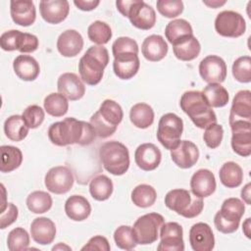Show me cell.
I'll return each mask as SVG.
<instances>
[{"label":"cell","instance_id":"5b68a950","mask_svg":"<svg viewBox=\"0 0 251 251\" xmlns=\"http://www.w3.org/2000/svg\"><path fill=\"white\" fill-rule=\"evenodd\" d=\"M118 11L129 19L131 25L139 29L148 30L156 24V13L154 9L142 0L117 1Z\"/></svg>","mask_w":251,"mask_h":251},{"label":"cell","instance_id":"6f0895ef","mask_svg":"<svg viewBox=\"0 0 251 251\" xmlns=\"http://www.w3.org/2000/svg\"><path fill=\"white\" fill-rule=\"evenodd\" d=\"M203 3H204L205 5H207V6H209L210 8H214V9H216V8H219V7L223 6V5H225V4H226V1H219V0L206 1V0H204V1H203Z\"/></svg>","mask_w":251,"mask_h":251},{"label":"cell","instance_id":"60d3db41","mask_svg":"<svg viewBox=\"0 0 251 251\" xmlns=\"http://www.w3.org/2000/svg\"><path fill=\"white\" fill-rule=\"evenodd\" d=\"M87 36L90 41L103 45L112 38V29L110 25L102 21L93 22L87 28Z\"/></svg>","mask_w":251,"mask_h":251},{"label":"cell","instance_id":"8992f818","mask_svg":"<svg viewBox=\"0 0 251 251\" xmlns=\"http://www.w3.org/2000/svg\"><path fill=\"white\" fill-rule=\"evenodd\" d=\"M165 205L176 214L192 219L201 214L204 202L202 198L192 195L188 190L176 188L170 190L165 196Z\"/></svg>","mask_w":251,"mask_h":251},{"label":"cell","instance_id":"9f6ffc18","mask_svg":"<svg viewBox=\"0 0 251 251\" xmlns=\"http://www.w3.org/2000/svg\"><path fill=\"white\" fill-rule=\"evenodd\" d=\"M250 190H251V183L248 182L247 184H245V186L242 188L241 190V198L243 199V201L247 204V205H250Z\"/></svg>","mask_w":251,"mask_h":251},{"label":"cell","instance_id":"7bdbcfd3","mask_svg":"<svg viewBox=\"0 0 251 251\" xmlns=\"http://www.w3.org/2000/svg\"><path fill=\"white\" fill-rule=\"evenodd\" d=\"M232 75L241 83L251 81V58L249 56H241L233 62Z\"/></svg>","mask_w":251,"mask_h":251},{"label":"cell","instance_id":"7402d4cb","mask_svg":"<svg viewBox=\"0 0 251 251\" xmlns=\"http://www.w3.org/2000/svg\"><path fill=\"white\" fill-rule=\"evenodd\" d=\"M140 67V61L137 54L125 53L114 57L113 70L115 75L121 79H129L133 77Z\"/></svg>","mask_w":251,"mask_h":251},{"label":"cell","instance_id":"d4e9b609","mask_svg":"<svg viewBox=\"0 0 251 251\" xmlns=\"http://www.w3.org/2000/svg\"><path fill=\"white\" fill-rule=\"evenodd\" d=\"M141 52L146 60L150 62H159L166 57L168 53V44L163 36L152 34L143 40Z\"/></svg>","mask_w":251,"mask_h":251},{"label":"cell","instance_id":"3957f363","mask_svg":"<svg viewBox=\"0 0 251 251\" xmlns=\"http://www.w3.org/2000/svg\"><path fill=\"white\" fill-rule=\"evenodd\" d=\"M109 63V52L102 45L89 47L78 62L80 78L88 85L98 84Z\"/></svg>","mask_w":251,"mask_h":251},{"label":"cell","instance_id":"ee69618b","mask_svg":"<svg viewBox=\"0 0 251 251\" xmlns=\"http://www.w3.org/2000/svg\"><path fill=\"white\" fill-rule=\"evenodd\" d=\"M116 245L124 250H131L137 245L133 236L132 227L129 226H121L114 232Z\"/></svg>","mask_w":251,"mask_h":251},{"label":"cell","instance_id":"d6986e66","mask_svg":"<svg viewBox=\"0 0 251 251\" xmlns=\"http://www.w3.org/2000/svg\"><path fill=\"white\" fill-rule=\"evenodd\" d=\"M162 160L160 149L153 143L140 144L134 152V161L138 168L145 172L154 171Z\"/></svg>","mask_w":251,"mask_h":251},{"label":"cell","instance_id":"f6af8a7d","mask_svg":"<svg viewBox=\"0 0 251 251\" xmlns=\"http://www.w3.org/2000/svg\"><path fill=\"white\" fill-rule=\"evenodd\" d=\"M156 6L158 12L169 19L176 18L183 12V3L180 0H158Z\"/></svg>","mask_w":251,"mask_h":251},{"label":"cell","instance_id":"74e56055","mask_svg":"<svg viewBox=\"0 0 251 251\" xmlns=\"http://www.w3.org/2000/svg\"><path fill=\"white\" fill-rule=\"evenodd\" d=\"M189 34H193V29L191 25L184 19L173 20L166 25L165 28L166 38L171 44Z\"/></svg>","mask_w":251,"mask_h":251},{"label":"cell","instance_id":"7c38bea8","mask_svg":"<svg viewBox=\"0 0 251 251\" xmlns=\"http://www.w3.org/2000/svg\"><path fill=\"white\" fill-rule=\"evenodd\" d=\"M231 128V148L242 157L251 154V121L237 120L229 123Z\"/></svg>","mask_w":251,"mask_h":251},{"label":"cell","instance_id":"7dc6e473","mask_svg":"<svg viewBox=\"0 0 251 251\" xmlns=\"http://www.w3.org/2000/svg\"><path fill=\"white\" fill-rule=\"evenodd\" d=\"M22 117L29 128H36L43 123L45 114L40 106L30 105L24 110Z\"/></svg>","mask_w":251,"mask_h":251},{"label":"cell","instance_id":"9c48e42d","mask_svg":"<svg viewBox=\"0 0 251 251\" xmlns=\"http://www.w3.org/2000/svg\"><path fill=\"white\" fill-rule=\"evenodd\" d=\"M182 131V120L174 113H167L159 121L157 139L166 149L172 150L179 143Z\"/></svg>","mask_w":251,"mask_h":251},{"label":"cell","instance_id":"603a6c76","mask_svg":"<svg viewBox=\"0 0 251 251\" xmlns=\"http://www.w3.org/2000/svg\"><path fill=\"white\" fill-rule=\"evenodd\" d=\"M30 235L36 243L41 245H48L55 239L56 226L54 222L49 218H36L30 225Z\"/></svg>","mask_w":251,"mask_h":251},{"label":"cell","instance_id":"ba28073f","mask_svg":"<svg viewBox=\"0 0 251 251\" xmlns=\"http://www.w3.org/2000/svg\"><path fill=\"white\" fill-rule=\"evenodd\" d=\"M164 223V217L158 213H148L139 217L132 226L136 243L147 245L155 242L159 237L160 229Z\"/></svg>","mask_w":251,"mask_h":251},{"label":"cell","instance_id":"4fadbf2b","mask_svg":"<svg viewBox=\"0 0 251 251\" xmlns=\"http://www.w3.org/2000/svg\"><path fill=\"white\" fill-rule=\"evenodd\" d=\"M182 226L176 222L164 223L160 229L161 241L157 246L159 251H183Z\"/></svg>","mask_w":251,"mask_h":251},{"label":"cell","instance_id":"f35d334b","mask_svg":"<svg viewBox=\"0 0 251 251\" xmlns=\"http://www.w3.org/2000/svg\"><path fill=\"white\" fill-rule=\"evenodd\" d=\"M44 110L52 117H63L69 109L68 99L61 93H50L44 98Z\"/></svg>","mask_w":251,"mask_h":251},{"label":"cell","instance_id":"1f68e13d","mask_svg":"<svg viewBox=\"0 0 251 251\" xmlns=\"http://www.w3.org/2000/svg\"><path fill=\"white\" fill-rule=\"evenodd\" d=\"M131 124L138 128H147L154 122V111L146 103H137L133 105L129 112Z\"/></svg>","mask_w":251,"mask_h":251},{"label":"cell","instance_id":"2e32d148","mask_svg":"<svg viewBox=\"0 0 251 251\" xmlns=\"http://www.w3.org/2000/svg\"><path fill=\"white\" fill-rule=\"evenodd\" d=\"M171 158L180 169H189L197 163L199 149L189 140H180L177 146L171 150Z\"/></svg>","mask_w":251,"mask_h":251},{"label":"cell","instance_id":"681fc988","mask_svg":"<svg viewBox=\"0 0 251 251\" xmlns=\"http://www.w3.org/2000/svg\"><path fill=\"white\" fill-rule=\"evenodd\" d=\"M90 124L94 128V131L96 133V136H99L101 138H107L111 136L116 130L117 126H114L107 122H105L102 117L100 116L99 112L96 111L90 118Z\"/></svg>","mask_w":251,"mask_h":251},{"label":"cell","instance_id":"4316f807","mask_svg":"<svg viewBox=\"0 0 251 251\" xmlns=\"http://www.w3.org/2000/svg\"><path fill=\"white\" fill-rule=\"evenodd\" d=\"M243 120L251 121V92L250 90H240L233 97L229 120L231 123L233 121Z\"/></svg>","mask_w":251,"mask_h":251},{"label":"cell","instance_id":"9a60e30c","mask_svg":"<svg viewBox=\"0 0 251 251\" xmlns=\"http://www.w3.org/2000/svg\"><path fill=\"white\" fill-rule=\"evenodd\" d=\"M189 243L194 251H211L215 247V237L210 226L196 223L189 230Z\"/></svg>","mask_w":251,"mask_h":251},{"label":"cell","instance_id":"8d00e7d4","mask_svg":"<svg viewBox=\"0 0 251 251\" xmlns=\"http://www.w3.org/2000/svg\"><path fill=\"white\" fill-rule=\"evenodd\" d=\"M52 197L49 193L36 190L31 192L26 197V206L27 209L34 214H43L49 211L52 207Z\"/></svg>","mask_w":251,"mask_h":251},{"label":"cell","instance_id":"816d5d0a","mask_svg":"<svg viewBox=\"0 0 251 251\" xmlns=\"http://www.w3.org/2000/svg\"><path fill=\"white\" fill-rule=\"evenodd\" d=\"M0 228L4 229L11 226L18 218L19 210L13 203H7L6 208L0 212Z\"/></svg>","mask_w":251,"mask_h":251},{"label":"cell","instance_id":"f5cc1de1","mask_svg":"<svg viewBox=\"0 0 251 251\" xmlns=\"http://www.w3.org/2000/svg\"><path fill=\"white\" fill-rule=\"evenodd\" d=\"M20 30L11 29L2 33L0 37V46L4 51H15L17 50V39Z\"/></svg>","mask_w":251,"mask_h":251},{"label":"cell","instance_id":"484cf974","mask_svg":"<svg viewBox=\"0 0 251 251\" xmlns=\"http://www.w3.org/2000/svg\"><path fill=\"white\" fill-rule=\"evenodd\" d=\"M172 45L175 56L180 61H192L201 51L200 42L193 34L183 36Z\"/></svg>","mask_w":251,"mask_h":251},{"label":"cell","instance_id":"6da1fadb","mask_svg":"<svg viewBox=\"0 0 251 251\" xmlns=\"http://www.w3.org/2000/svg\"><path fill=\"white\" fill-rule=\"evenodd\" d=\"M48 137L57 146L72 144L85 146L94 141L96 133L90 123L70 117L53 123L48 128Z\"/></svg>","mask_w":251,"mask_h":251},{"label":"cell","instance_id":"52a82bcc","mask_svg":"<svg viewBox=\"0 0 251 251\" xmlns=\"http://www.w3.org/2000/svg\"><path fill=\"white\" fill-rule=\"evenodd\" d=\"M244 203L235 197L226 199L214 217L216 228L223 233H232L237 230L241 217L244 215Z\"/></svg>","mask_w":251,"mask_h":251},{"label":"cell","instance_id":"277c9868","mask_svg":"<svg viewBox=\"0 0 251 251\" xmlns=\"http://www.w3.org/2000/svg\"><path fill=\"white\" fill-rule=\"evenodd\" d=\"M99 158L104 169L114 176H123L129 168L128 149L116 140L107 141L101 145Z\"/></svg>","mask_w":251,"mask_h":251},{"label":"cell","instance_id":"f546056e","mask_svg":"<svg viewBox=\"0 0 251 251\" xmlns=\"http://www.w3.org/2000/svg\"><path fill=\"white\" fill-rule=\"evenodd\" d=\"M220 180L227 188L238 187L243 180V171L235 162L225 163L219 172Z\"/></svg>","mask_w":251,"mask_h":251},{"label":"cell","instance_id":"b9f144b4","mask_svg":"<svg viewBox=\"0 0 251 251\" xmlns=\"http://www.w3.org/2000/svg\"><path fill=\"white\" fill-rule=\"evenodd\" d=\"M29 245V235L27 231L19 226L13 228L7 237V246L10 251L26 250Z\"/></svg>","mask_w":251,"mask_h":251},{"label":"cell","instance_id":"7a4b0ae2","mask_svg":"<svg viewBox=\"0 0 251 251\" xmlns=\"http://www.w3.org/2000/svg\"><path fill=\"white\" fill-rule=\"evenodd\" d=\"M179 106L199 128H206L217 123V116L201 91H185L180 97Z\"/></svg>","mask_w":251,"mask_h":251},{"label":"cell","instance_id":"ffe728a7","mask_svg":"<svg viewBox=\"0 0 251 251\" xmlns=\"http://www.w3.org/2000/svg\"><path fill=\"white\" fill-rule=\"evenodd\" d=\"M216 186L217 183L215 176L208 169H200L191 176V192L200 198H205L212 195L216 190Z\"/></svg>","mask_w":251,"mask_h":251},{"label":"cell","instance_id":"cb8c5ba5","mask_svg":"<svg viewBox=\"0 0 251 251\" xmlns=\"http://www.w3.org/2000/svg\"><path fill=\"white\" fill-rule=\"evenodd\" d=\"M10 13L13 22L22 26L31 25L36 19V10L32 1L19 0L10 2Z\"/></svg>","mask_w":251,"mask_h":251},{"label":"cell","instance_id":"db71d44e","mask_svg":"<svg viewBox=\"0 0 251 251\" xmlns=\"http://www.w3.org/2000/svg\"><path fill=\"white\" fill-rule=\"evenodd\" d=\"M111 249L109 241L102 235H95L91 237L88 242L81 248V250H102L109 251Z\"/></svg>","mask_w":251,"mask_h":251},{"label":"cell","instance_id":"4dcf8cb0","mask_svg":"<svg viewBox=\"0 0 251 251\" xmlns=\"http://www.w3.org/2000/svg\"><path fill=\"white\" fill-rule=\"evenodd\" d=\"M28 126L20 115L10 116L4 123L5 135L12 141H22L28 133Z\"/></svg>","mask_w":251,"mask_h":251},{"label":"cell","instance_id":"680465c9","mask_svg":"<svg viewBox=\"0 0 251 251\" xmlns=\"http://www.w3.org/2000/svg\"><path fill=\"white\" fill-rule=\"evenodd\" d=\"M251 219L250 218H247L245 220V222L243 223V226H242V229H243V232L244 234L246 235L247 238H250L251 235H250V227H251V223H250Z\"/></svg>","mask_w":251,"mask_h":251},{"label":"cell","instance_id":"83f0119b","mask_svg":"<svg viewBox=\"0 0 251 251\" xmlns=\"http://www.w3.org/2000/svg\"><path fill=\"white\" fill-rule=\"evenodd\" d=\"M13 69L17 76L25 81L34 80L40 73L39 64L29 55H19L16 57L13 62Z\"/></svg>","mask_w":251,"mask_h":251},{"label":"cell","instance_id":"f907efd6","mask_svg":"<svg viewBox=\"0 0 251 251\" xmlns=\"http://www.w3.org/2000/svg\"><path fill=\"white\" fill-rule=\"evenodd\" d=\"M39 45L37 36L28 32L20 31L17 39V50L21 53L34 52Z\"/></svg>","mask_w":251,"mask_h":251},{"label":"cell","instance_id":"5bb4252c","mask_svg":"<svg viewBox=\"0 0 251 251\" xmlns=\"http://www.w3.org/2000/svg\"><path fill=\"white\" fill-rule=\"evenodd\" d=\"M199 74L208 83H222L226 77V62L217 55H209L200 62Z\"/></svg>","mask_w":251,"mask_h":251},{"label":"cell","instance_id":"ab89813d","mask_svg":"<svg viewBox=\"0 0 251 251\" xmlns=\"http://www.w3.org/2000/svg\"><path fill=\"white\" fill-rule=\"evenodd\" d=\"M98 112L105 122L117 127L124 118L122 107L116 101L111 99L104 100L100 105Z\"/></svg>","mask_w":251,"mask_h":251},{"label":"cell","instance_id":"e0dca14e","mask_svg":"<svg viewBox=\"0 0 251 251\" xmlns=\"http://www.w3.org/2000/svg\"><path fill=\"white\" fill-rule=\"evenodd\" d=\"M39 11L45 22L57 25L68 17L70 4L67 0H42L39 2Z\"/></svg>","mask_w":251,"mask_h":251},{"label":"cell","instance_id":"44dd1931","mask_svg":"<svg viewBox=\"0 0 251 251\" xmlns=\"http://www.w3.org/2000/svg\"><path fill=\"white\" fill-rule=\"evenodd\" d=\"M83 48V38L75 29L63 31L57 39V49L64 57H75Z\"/></svg>","mask_w":251,"mask_h":251},{"label":"cell","instance_id":"ac0fdd59","mask_svg":"<svg viewBox=\"0 0 251 251\" xmlns=\"http://www.w3.org/2000/svg\"><path fill=\"white\" fill-rule=\"evenodd\" d=\"M57 88L59 93L71 101L81 99L85 93V86L82 80L74 73L61 75L57 81Z\"/></svg>","mask_w":251,"mask_h":251},{"label":"cell","instance_id":"e575fe53","mask_svg":"<svg viewBox=\"0 0 251 251\" xmlns=\"http://www.w3.org/2000/svg\"><path fill=\"white\" fill-rule=\"evenodd\" d=\"M204 98L212 108H221L227 104L229 96L227 90L221 83H208L202 91Z\"/></svg>","mask_w":251,"mask_h":251},{"label":"cell","instance_id":"8fae6325","mask_svg":"<svg viewBox=\"0 0 251 251\" xmlns=\"http://www.w3.org/2000/svg\"><path fill=\"white\" fill-rule=\"evenodd\" d=\"M75 177L73 172L66 166L51 168L45 175L46 188L55 194H65L73 187Z\"/></svg>","mask_w":251,"mask_h":251},{"label":"cell","instance_id":"30bf717a","mask_svg":"<svg viewBox=\"0 0 251 251\" xmlns=\"http://www.w3.org/2000/svg\"><path fill=\"white\" fill-rule=\"evenodd\" d=\"M215 29L222 36L235 38L244 34L246 23L239 13L229 10L223 11L216 17Z\"/></svg>","mask_w":251,"mask_h":251},{"label":"cell","instance_id":"91938a15","mask_svg":"<svg viewBox=\"0 0 251 251\" xmlns=\"http://www.w3.org/2000/svg\"><path fill=\"white\" fill-rule=\"evenodd\" d=\"M59 248H61V249H62V248H67L68 250H70V249H71V247H69V246H67V245H64V244L62 245V243H59L58 245L54 246L52 249H53V250H56V249H59Z\"/></svg>","mask_w":251,"mask_h":251},{"label":"cell","instance_id":"c3c4849f","mask_svg":"<svg viewBox=\"0 0 251 251\" xmlns=\"http://www.w3.org/2000/svg\"><path fill=\"white\" fill-rule=\"evenodd\" d=\"M113 56H117L125 53H133L138 55V45L137 42L127 36H121L117 38L112 45Z\"/></svg>","mask_w":251,"mask_h":251},{"label":"cell","instance_id":"d590c367","mask_svg":"<svg viewBox=\"0 0 251 251\" xmlns=\"http://www.w3.org/2000/svg\"><path fill=\"white\" fill-rule=\"evenodd\" d=\"M157 199L155 188L149 184H139L131 191V201L139 208H148L152 206Z\"/></svg>","mask_w":251,"mask_h":251},{"label":"cell","instance_id":"d6a6232c","mask_svg":"<svg viewBox=\"0 0 251 251\" xmlns=\"http://www.w3.org/2000/svg\"><path fill=\"white\" fill-rule=\"evenodd\" d=\"M1 151V165L0 171L2 173H10L18 169L23 162L22 151L12 145H2Z\"/></svg>","mask_w":251,"mask_h":251},{"label":"cell","instance_id":"11a10c76","mask_svg":"<svg viewBox=\"0 0 251 251\" xmlns=\"http://www.w3.org/2000/svg\"><path fill=\"white\" fill-rule=\"evenodd\" d=\"M74 4L77 7V9L81 11H92L94 10L99 4V0H75Z\"/></svg>","mask_w":251,"mask_h":251},{"label":"cell","instance_id":"f1b7e54d","mask_svg":"<svg viewBox=\"0 0 251 251\" xmlns=\"http://www.w3.org/2000/svg\"><path fill=\"white\" fill-rule=\"evenodd\" d=\"M65 212L68 218L75 222L86 220L91 213L89 201L81 195H72L66 200Z\"/></svg>","mask_w":251,"mask_h":251},{"label":"cell","instance_id":"bcb514c9","mask_svg":"<svg viewBox=\"0 0 251 251\" xmlns=\"http://www.w3.org/2000/svg\"><path fill=\"white\" fill-rule=\"evenodd\" d=\"M223 137H224V128L221 125L217 123L207 126L203 134V139L205 144L211 149H215L219 147L220 144L222 143Z\"/></svg>","mask_w":251,"mask_h":251},{"label":"cell","instance_id":"836d02e7","mask_svg":"<svg viewBox=\"0 0 251 251\" xmlns=\"http://www.w3.org/2000/svg\"><path fill=\"white\" fill-rule=\"evenodd\" d=\"M114 185L112 180L105 175L94 176L89 183V192L93 199L97 201H105L110 198L113 193Z\"/></svg>","mask_w":251,"mask_h":251}]
</instances>
